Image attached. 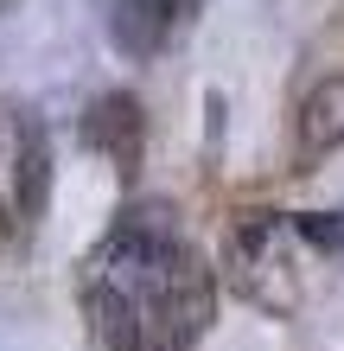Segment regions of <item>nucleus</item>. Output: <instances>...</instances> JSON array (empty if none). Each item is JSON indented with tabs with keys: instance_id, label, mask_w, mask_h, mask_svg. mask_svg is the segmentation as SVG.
Returning <instances> with one entry per match:
<instances>
[{
	"instance_id": "obj_7",
	"label": "nucleus",
	"mask_w": 344,
	"mask_h": 351,
	"mask_svg": "<svg viewBox=\"0 0 344 351\" xmlns=\"http://www.w3.org/2000/svg\"><path fill=\"white\" fill-rule=\"evenodd\" d=\"M293 230L306 237V243H319V250H338V243H344V223H338V217H326V211H306V217H293Z\"/></svg>"
},
{
	"instance_id": "obj_3",
	"label": "nucleus",
	"mask_w": 344,
	"mask_h": 351,
	"mask_svg": "<svg viewBox=\"0 0 344 351\" xmlns=\"http://www.w3.org/2000/svg\"><path fill=\"white\" fill-rule=\"evenodd\" d=\"M83 141L103 160H115L121 179H134L140 173V154H147V115H140V96H128V90L96 96L90 109H83Z\"/></svg>"
},
{
	"instance_id": "obj_6",
	"label": "nucleus",
	"mask_w": 344,
	"mask_h": 351,
	"mask_svg": "<svg viewBox=\"0 0 344 351\" xmlns=\"http://www.w3.org/2000/svg\"><path fill=\"white\" fill-rule=\"evenodd\" d=\"M51 198V141L38 121H19V154H13V204L19 217H38Z\"/></svg>"
},
{
	"instance_id": "obj_1",
	"label": "nucleus",
	"mask_w": 344,
	"mask_h": 351,
	"mask_svg": "<svg viewBox=\"0 0 344 351\" xmlns=\"http://www.w3.org/2000/svg\"><path fill=\"white\" fill-rule=\"evenodd\" d=\"M211 319H217V268L178 243L166 256V268H159L153 294H147V332L166 351H191L211 332Z\"/></svg>"
},
{
	"instance_id": "obj_5",
	"label": "nucleus",
	"mask_w": 344,
	"mask_h": 351,
	"mask_svg": "<svg viewBox=\"0 0 344 351\" xmlns=\"http://www.w3.org/2000/svg\"><path fill=\"white\" fill-rule=\"evenodd\" d=\"M344 147V71L319 77L300 102V160H326Z\"/></svg>"
},
{
	"instance_id": "obj_4",
	"label": "nucleus",
	"mask_w": 344,
	"mask_h": 351,
	"mask_svg": "<svg viewBox=\"0 0 344 351\" xmlns=\"http://www.w3.org/2000/svg\"><path fill=\"white\" fill-rule=\"evenodd\" d=\"M83 319H90V339L103 351H147L153 332H147V313H140L134 294H121L109 281H83Z\"/></svg>"
},
{
	"instance_id": "obj_2",
	"label": "nucleus",
	"mask_w": 344,
	"mask_h": 351,
	"mask_svg": "<svg viewBox=\"0 0 344 351\" xmlns=\"http://www.w3.org/2000/svg\"><path fill=\"white\" fill-rule=\"evenodd\" d=\"M224 275L242 300L268 306V313H293L300 306V281L287 262V243H280V217L274 211H249L224 243Z\"/></svg>"
}]
</instances>
